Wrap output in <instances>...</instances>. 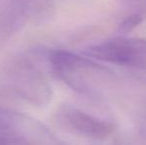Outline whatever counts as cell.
I'll list each match as a JSON object with an SVG mask.
<instances>
[{
    "mask_svg": "<svg viewBox=\"0 0 146 145\" xmlns=\"http://www.w3.org/2000/svg\"><path fill=\"white\" fill-rule=\"evenodd\" d=\"M51 69L59 79L80 95L102 99L116 83V75L108 68L88 56L65 50L49 52Z\"/></svg>",
    "mask_w": 146,
    "mask_h": 145,
    "instance_id": "cell-1",
    "label": "cell"
},
{
    "mask_svg": "<svg viewBox=\"0 0 146 145\" xmlns=\"http://www.w3.org/2000/svg\"><path fill=\"white\" fill-rule=\"evenodd\" d=\"M6 91L33 105H46L52 97V87L46 75L35 63L22 58L7 68L3 79Z\"/></svg>",
    "mask_w": 146,
    "mask_h": 145,
    "instance_id": "cell-2",
    "label": "cell"
},
{
    "mask_svg": "<svg viewBox=\"0 0 146 145\" xmlns=\"http://www.w3.org/2000/svg\"><path fill=\"white\" fill-rule=\"evenodd\" d=\"M0 145L66 144L38 119L0 107Z\"/></svg>",
    "mask_w": 146,
    "mask_h": 145,
    "instance_id": "cell-3",
    "label": "cell"
},
{
    "mask_svg": "<svg viewBox=\"0 0 146 145\" xmlns=\"http://www.w3.org/2000/svg\"><path fill=\"white\" fill-rule=\"evenodd\" d=\"M84 54L100 62L146 71V40L142 38L110 39L88 47Z\"/></svg>",
    "mask_w": 146,
    "mask_h": 145,
    "instance_id": "cell-4",
    "label": "cell"
},
{
    "mask_svg": "<svg viewBox=\"0 0 146 145\" xmlns=\"http://www.w3.org/2000/svg\"><path fill=\"white\" fill-rule=\"evenodd\" d=\"M60 121L71 131L94 139H104L113 131L110 121L84 111L74 105H64L59 111Z\"/></svg>",
    "mask_w": 146,
    "mask_h": 145,
    "instance_id": "cell-5",
    "label": "cell"
},
{
    "mask_svg": "<svg viewBox=\"0 0 146 145\" xmlns=\"http://www.w3.org/2000/svg\"><path fill=\"white\" fill-rule=\"evenodd\" d=\"M127 10V15L120 24L124 33L138 26L146 17V0H121Z\"/></svg>",
    "mask_w": 146,
    "mask_h": 145,
    "instance_id": "cell-6",
    "label": "cell"
},
{
    "mask_svg": "<svg viewBox=\"0 0 146 145\" xmlns=\"http://www.w3.org/2000/svg\"><path fill=\"white\" fill-rule=\"evenodd\" d=\"M139 132L146 142V109L142 112L139 118Z\"/></svg>",
    "mask_w": 146,
    "mask_h": 145,
    "instance_id": "cell-7",
    "label": "cell"
}]
</instances>
